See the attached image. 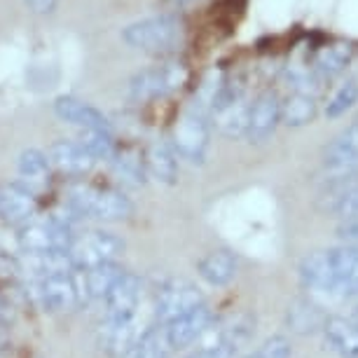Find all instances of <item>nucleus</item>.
<instances>
[{
  "mask_svg": "<svg viewBox=\"0 0 358 358\" xmlns=\"http://www.w3.org/2000/svg\"><path fill=\"white\" fill-rule=\"evenodd\" d=\"M124 269L117 265V260L113 262H99V265L76 269V279L80 288V297L83 300H103L110 286L117 281V276Z\"/></svg>",
  "mask_w": 358,
  "mask_h": 358,
  "instance_id": "4468645a",
  "label": "nucleus"
},
{
  "mask_svg": "<svg viewBox=\"0 0 358 358\" xmlns=\"http://www.w3.org/2000/svg\"><path fill=\"white\" fill-rule=\"evenodd\" d=\"M122 40L131 50L150 54V57H169L180 50L185 29L176 15H155L124 26Z\"/></svg>",
  "mask_w": 358,
  "mask_h": 358,
  "instance_id": "f257e3e1",
  "label": "nucleus"
},
{
  "mask_svg": "<svg viewBox=\"0 0 358 358\" xmlns=\"http://www.w3.org/2000/svg\"><path fill=\"white\" fill-rule=\"evenodd\" d=\"M36 211V192L24 183H8L0 185V220L3 222H19L29 220Z\"/></svg>",
  "mask_w": 358,
  "mask_h": 358,
  "instance_id": "dca6fc26",
  "label": "nucleus"
},
{
  "mask_svg": "<svg viewBox=\"0 0 358 358\" xmlns=\"http://www.w3.org/2000/svg\"><path fill=\"white\" fill-rule=\"evenodd\" d=\"M356 103H358V83H356V80H347V83H342L333 92V96L328 99L326 117H330V120L340 117V115H344L349 108H354Z\"/></svg>",
  "mask_w": 358,
  "mask_h": 358,
  "instance_id": "c85d7f7f",
  "label": "nucleus"
},
{
  "mask_svg": "<svg viewBox=\"0 0 358 358\" xmlns=\"http://www.w3.org/2000/svg\"><path fill=\"white\" fill-rule=\"evenodd\" d=\"M36 297L45 312H69L83 302L76 279V269L38 276L36 279Z\"/></svg>",
  "mask_w": 358,
  "mask_h": 358,
  "instance_id": "1a4fd4ad",
  "label": "nucleus"
},
{
  "mask_svg": "<svg viewBox=\"0 0 358 358\" xmlns=\"http://www.w3.org/2000/svg\"><path fill=\"white\" fill-rule=\"evenodd\" d=\"M94 159H110L115 155V141L110 129H80L78 141Z\"/></svg>",
  "mask_w": 358,
  "mask_h": 358,
  "instance_id": "a878e982",
  "label": "nucleus"
},
{
  "mask_svg": "<svg viewBox=\"0 0 358 358\" xmlns=\"http://www.w3.org/2000/svg\"><path fill=\"white\" fill-rule=\"evenodd\" d=\"M173 150L190 164H204L211 145V117L199 108L190 106L180 115L173 129Z\"/></svg>",
  "mask_w": 358,
  "mask_h": 358,
  "instance_id": "39448f33",
  "label": "nucleus"
},
{
  "mask_svg": "<svg viewBox=\"0 0 358 358\" xmlns=\"http://www.w3.org/2000/svg\"><path fill=\"white\" fill-rule=\"evenodd\" d=\"M24 5L33 15H50V12L57 10L59 0H24Z\"/></svg>",
  "mask_w": 358,
  "mask_h": 358,
  "instance_id": "473e14b6",
  "label": "nucleus"
},
{
  "mask_svg": "<svg viewBox=\"0 0 358 358\" xmlns=\"http://www.w3.org/2000/svg\"><path fill=\"white\" fill-rule=\"evenodd\" d=\"M201 302H206L204 293H201L194 283L185 279L166 281L164 286L157 290V295H155V305H152L155 323L171 321L178 314H185V312H190L192 307L201 305Z\"/></svg>",
  "mask_w": 358,
  "mask_h": 358,
  "instance_id": "6e6552de",
  "label": "nucleus"
},
{
  "mask_svg": "<svg viewBox=\"0 0 358 358\" xmlns=\"http://www.w3.org/2000/svg\"><path fill=\"white\" fill-rule=\"evenodd\" d=\"M323 162L335 173H351L358 166V117L326 148Z\"/></svg>",
  "mask_w": 358,
  "mask_h": 358,
  "instance_id": "a211bd4d",
  "label": "nucleus"
},
{
  "mask_svg": "<svg viewBox=\"0 0 358 358\" xmlns=\"http://www.w3.org/2000/svg\"><path fill=\"white\" fill-rule=\"evenodd\" d=\"M335 211L347 218V215H358V185L349 187L347 192H342L337 197V204H335Z\"/></svg>",
  "mask_w": 358,
  "mask_h": 358,
  "instance_id": "7c9ffc66",
  "label": "nucleus"
},
{
  "mask_svg": "<svg viewBox=\"0 0 358 358\" xmlns=\"http://www.w3.org/2000/svg\"><path fill=\"white\" fill-rule=\"evenodd\" d=\"M323 342L340 358H358V321L354 319H326Z\"/></svg>",
  "mask_w": 358,
  "mask_h": 358,
  "instance_id": "6ab92c4d",
  "label": "nucleus"
},
{
  "mask_svg": "<svg viewBox=\"0 0 358 358\" xmlns=\"http://www.w3.org/2000/svg\"><path fill=\"white\" fill-rule=\"evenodd\" d=\"M354 59V47L349 43H333L326 45L316 52L314 59V71L323 78H333L340 76L342 71H347V66Z\"/></svg>",
  "mask_w": 358,
  "mask_h": 358,
  "instance_id": "5701e85b",
  "label": "nucleus"
},
{
  "mask_svg": "<svg viewBox=\"0 0 358 358\" xmlns=\"http://www.w3.org/2000/svg\"><path fill=\"white\" fill-rule=\"evenodd\" d=\"M187 71L178 62H159L138 71L129 83V99L134 103H150L178 92L185 85Z\"/></svg>",
  "mask_w": 358,
  "mask_h": 358,
  "instance_id": "20e7f679",
  "label": "nucleus"
},
{
  "mask_svg": "<svg viewBox=\"0 0 358 358\" xmlns=\"http://www.w3.org/2000/svg\"><path fill=\"white\" fill-rule=\"evenodd\" d=\"M356 295H358V255H356L354 269H351V276L347 281V293H344V297H356Z\"/></svg>",
  "mask_w": 358,
  "mask_h": 358,
  "instance_id": "72a5a7b5",
  "label": "nucleus"
},
{
  "mask_svg": "<svg viewBox=\"0 0 358 358\" xmlns=\"http://www.w3.org/2000/svg\"><path fill=\"white\" fill-rule=\"evenodd\" d=\"M279 122H281V96L272 90L262 92L251 101L246 138L251 143H262V141H267L276 131Z\"/></svg>",
  "mask_w": 358,
  "mask_h": 358,
  "instance_id": "f8f14e48",
  "label": "nucleus"
},
{
  "mask_svg": "<svg viewBox=\"0 0 358 358\" xmlns=\"http://www.w3.org/2000/svg\"><path fill=\"white\" fill-rule=\"evenodd\" d=\"M54 113L59 120L80 129H110V122L99 108L76 96H59L54 101Z\"/></svg>",
  "mask_w": 358,
  "mask_h": 358,
  "instance_id": "2eb2a0df",
  "label": "nucleus"
},
{
  "mask_svg": "<svg viewBox=\"0 0 358 358\" xmlns=\"http://www.w3.org/2000/svg\"><path fill=\"white\" fill-rule=\"evenodd\" d=\"M169 356H171V347H169L164 340L162 326L155 323V326L141 337V342L134 347V351L127 358H169Z\"/></svg>",
  "mask_w": 358,
  "mask_h": 358,
  "instance_id": "cd10ccee",
  "label": "nucleus"
},
{
  "mask_svg": "<svg viewBox=\"0 0 358 358\" xmlns=\"http://www.w3.org/2000/svg\"><path fill=\"white\" fill-rule=\"evenodd\" d=\"M316 113H319V103L312 94L290 92V96L281 101V122L286 127H307L314 122Z\"/></svg>",
  "mask_w": 358,
  "mask_h": 358,
  "instance_id": "4be33fe9",
  "label": "nucleus"
},
{
  "mask_svg": "<svg viewBox=\"0 0 358 358\" xmlns=\"http://www.w3.org/2000/svg\"><path fill=\"white\" fill-rule=\"evenodd\" d=\"M293 356V344L288 337L283 335H272L269 340H265L258 349L251 351L244 358H290Z\"/></svg>",
  "mask_w": 358,
  "mask_h": 358,
  "instance_id": "c756f323",
  "label": "nucleus"
},
{
  "mask_svg": "<svg viewBox=\"0 0 358 358\" xmlns=\"http://www.w3.org/2000/svg\"><path fill=\"white\" fill-rule=\"evenodd\" d=\"M69 208L78 218H90L101 222L129 218L134 206L129 197L113 187L96 185H76L69 192Z\"/></svg>",
  "mask_w": 358,
  "mask_h": 358,
  "instance_id": "f03ea898",
  "label": "nucleus"
},
{
  "mask_svg": "<svg viewBox=\"0 0 358 358\" xmlns=\"http://www.w3.org/2000/svg\"><path fill=\"white\" fill-rule=\"evenodd\" d=\"M110 159H113L115 173H117L122 180H127V183H134V185H143L145 183L148 169H145V159L141 157L138 152H134V150L117 152V150H115V155Z\"/></svg>",
  "mask_w": 358,
  "mask_h": 358,
  "instance_id": "b1692460",
  "label": "nucleus"
},
{
  "mask_svg": "<svg viewBox=\"0 0 358 358\" xmlns=\"http://www.w3.org/2000/svg\"><path fill=\"white\" fill-rule=\"evenodd\" d=\"M236 272H239V260L227 248H218V251H208L204 258L197 260V274L199 279L213 288H222L234 281Z\"/></svg>",
  "mask_w": 358,
  "mask_h": 358,
  "instance_id": "f3484780",
  "label": "nucleus"
},
{
  "mask_svg": "<svg viewBox=\"0 0 358 358\" xmlns=\"http://www.w3.org/2000/svg\"><path fill=\"white\" fill-rule=\"evenodd\" d=\"M124 251V241L117 234L106 232V229H92V232L76 234L69 248L71 262L76 269L99 265V262L117 260Z\"/></svg>",
  "mask_w": 358,
  "mask_h": 358,
  "instance_id": "423d86ee",
  "label": "nucleus"
},
{
  "mask_svg": "<svg viewBox=\"0 0 358 358\" xmlns=\"http://www.w3.org/2000/svg\"><path fill=\"white\" fill-rule=\"evenodd\" d=\"M213 319H215L213 309L208 307L206 302H201V305L192 307L190 312L178 314L176 319L159 323V326H162V333H164V340L169 347H171V351H178V349L190 347V344L197 342L199 337H204L208 330H211Z\"/></svg>",
  "mask_w": 358,
  "mask_h": 358,
  "instance_id": "0eeeda50",
  "label": "nucleus"
},
{
  "mask_svg": "<svg viewBox=\"0 0 358 358\" xmlns=\"http://www.w3.org/2000/svg\"><path fill=\"white\" fill-rule=\"evenodd\" d=\"M76 232L64 218L45 215V218H31L19 225L17 241L24 253H54L69 251Z\"/></svg>",
  "mask_w": 358,
  "mask_h": 358,
  "instance_id": "7ed1b4c3",
  "label": "nucleus"
},
{
  "mask_svg": "<svg viewBox=\"0 0 358 358\" xmlns=\"http://www.w3.org/2000/svg\"><path fill=\"white\" fill-rule=\"evenodd\" d=\"M283 83L288 85L290 92H300V94H312L316 96V92L321 90V80L319 73L309 66H300V64H290L283 71Z\"/></svg>",
  "mask_w": 358,
  "mask_h": 358,
  "instance_id": "bb28decb",
  "label": "nucleus"
},
{
  "mask_svg": "<svg viewBox=\"0 0 358 358\" xmlns=\"http://www.w3.org/2000/svg\"><path fill=\"white\" fill-rule=\"evenodd\" d=\"M145 169L148 176H152L162 185L178 183V155H176L173 145L166 141H155L145 155Z\"/></svg>",
  "mask_w": 358,
  "mask_h": 358,
  "instance_id": "412c9836",
  "label": "nucleus"
},
{
  "mask_svg": "<svg viewBox=\"0 0 358 358\" xmlns=\"http://www.w3.org/2000/svg\"><path fill=\"white\" fill-rule=\"evenodd\" d=\"M169 3H171L173 8H192V5L201 3V0H169Z\"/></svg>",
  "mask_w": 358,
  "mask_h": 358,
  "instance_id": "f704fd0d",
  "label": "nucleus"
},
{
  "mask_svg": "<svg viewBox=\"0 0 358 358\" xmlns=\"http://www.w3.org/2000/svg\"><path fill=\"white\" fill-rule=\"evenodd\" d=\"M358 297V295H356ZM354 321H358V302H356V307H354Z\"/></svg>",
  "mask_w": 358,
  "mask_h": 358,
  "instance_id": "c9c22d12",
  "label": "nucleus"
},
{
  "mask_svg": "<svg viewBox=\"0 0 358 358\" xmlns=\"http://www.w3.org/2000/svg\"><path fill=\"white\" fill-rule=\"evenodd\" d=\"M337 236L347 244H358V215H347L337 227Z\"/></svg>",
  "mask_w": 358,
  "mask_h": 358,
  "instance_id": "2f4dec72",
  "label": "nucleus"
},
{
  "mask_svg": "<svg viewBox=\"0 0 358 358\" xmlns=\"http://www.w3.org/2000/svg\"><path fill=\"white\" fill-rule=\"evenodd\" d=\"M155 326V323H152ZM152 326H145L138 314L122 321H106L101 328V349L110 358H127Z\"/></svg>",
  "mask_w": 358,
  "mask_h": 358,
  "instance_id": "9d476101",
  "label": "nucleus"
},
{
  "mask_svg": "<svg viewBox=\"0 0 358 358\" xmlns=\"http://www.w3.org/2000/svg\"><path fill=\"white\" fill-rule=\"evenodd\" d=\"M47 159H50L54 171L64 176H85L96 164V159L76 141H57V143H52L47 148Z\"/></svg>",
  "mask_w": 358,
  "mask_h": 358,
  "instance_id": "ddd939ff",
  "label": "nucleus"
},
{
  "mask_svg": "<svg viewBox=\"0 0 358 358\" xmlns=\"http://www.w3.org/2000/svg\"><path fill=\"white\" fill-rule=\"evenodd\" d=\"M141 293H143V281L141 276L131 272H122L117 281L113 283L110 290L106 293V321H122L129 316L138 314Z\"/></svg>",
  "mask_w": 358,
  "mask_h": 358,
  "instance_id": "9b49d317",
  "label": "nucleus"
},
{
  "mask_svg": "<svg viewBox=\"0 0 358 358\" xmlns=\"http://www.w3.org/2000/svg\"><path fill=\"white\" fill-rule=\"evenodd\" d=\"M17 173H19V183H24L26 187H31V190L36 192L52 183L54 169L50 164V159H47V152L29 148V150H24L19 155Z\"/></svg>",
  "mask_w": 358,
  "mask_h": 358,
  "instance_id": "aec40b11",
  "label": "nucleus"
},
{
  "mask_svg": "<svg viewBox=\"0 0 358 358\" xmlns=\"http://www.w3.org/2000/svg\"><path fill=\"white\" fill-rule=\"evenodd\" d=\"M328 316H323L321 307L314 305V302H295L293 307L288 309V321L290 326L300 333H314V330L323 328Z\"/></svg>",
  "mask_w": 358,
  "mask_h": 358,
  "instance_id": "393cba45",
  "label": "nucleus"
}]
</instances>
